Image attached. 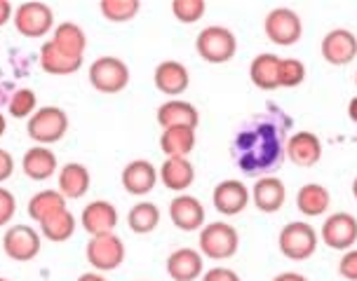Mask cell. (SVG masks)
I'll list each match as a JSON object with an SVG mask.
<instances>
[{
  "instance_id": "8fae6325",
  "label": "cell",
  "mask_w": 357,
  "mask_h": 281,
  "mask_svg": "<svg viewBox=\"0 0 357 281\" xmlns=\"http://www.w3.org/2000/svg\"><path fill=\"white\" fill-rule=\"evenodd\" d=\"M320 54L329 66H348L357 59V35L348 29H331L322 38Z\"/></svg>"
},
{
  "instance_id": "f6af8a7d",
  "label": "cell",
  "mask_w": 357,
  "mask_h": 281,
  "mask_svg": "<svg viewBox=\"0 0 357 281\" xmlns=\"http://www.w3.org/2000/svg\"><path fill=\"white\" fill-rule=\"evenodd\" d=\"M353 197L357 200V176H355V181H353Z\"/></svg>"
},
{
  "instance_id": "d4e9b609",
  "label": "cell",
  "mask_w": 357,
  "mask_h": 281,
  "mask_svg": "<svg viewBox=\"0 0 357 281\" xmlns=\"http://www.w3.org/2000/svg\"><path fill=\"white\" fill-rule=\"evenodd\" d=\"M331 207V195L322 183H305L296 193V209L301 216L317 218L324 216Z\"/></svg>"
},
{
  "instance_id": "5bb4252c",
  "label": "cell",
  "mask_w": 357,
  "mask_h": 281,
  "mask_svg": "<svg viewBox=\"0 0 357 281\" xmlns=\"http://www.w3.org/2000/svg\"><path fill=\"white\" fill-rule=\"evenodd\" d=\"M205 207L197 197L183 193L169 202V220L181 232H197L205 227Z\"/></svg>"
},
{
  "instance_id": "7402d4cb",
  "label": "cell",
  "mask_w": 357,
  "mask_h": 281,
  "mask_svg": "<svg viewBox=\"0 0 357 281\" xmlns=\"http://www.w3.org/2000/svg\"><path fill=\"white\" fill-rule=\"evenodd\" d=\"M89 185H92V176H89V169L80 162L63 164L56 174V190L63 195V200H80L89 193Z\"/></svg>"
},
{
  "instance_id": "ffe728a7",
  "label": "cell",
  "mask_w": 357,
  "mask_h": 281,
  "mask_svg": "<svg viewBox=\"0 0 357 281\" xmlns=\"http://www.w3.org/2000/svg\"><path fill=\"white\" fill-rule=\"evenodd\" d=\"M252 200L261 214H278L287 202V185L282 178L275 176H264L254 183Z\"/></svg>"
},
{
  "instance_id": "30bf717a",
  "label": "cell",
  "mask_w": 357,
  "mask_h": 281,
  "mask_svg": "<svg viewBox=\"0 0 357 281\" xmlns=\"http://www.w3.org/2000/svg\"><path fill=\"white\" fill-rule=\"evenodd\" d=\"M320 239L334 251H350L357 241V218L346 211L327 216L320 227Z\"/></svg>"
},
{
  "instance_id": "603a6c76",
  "label": "cell",
  "mask_w": 357,
  "mask_h": 281,
  "mask_svg": "<svg viewBox=\"0 0 357 281\" xmlns=\"http://www.w3.org/2000/svg\"><path fill=\"white\" fill-rule=\"evenodd\" d=\"M155 120L162 129H169V127H193V129H197V125H200V113H197V108L193 104H188V101L169 99V101H165V104H160V108H158V113H155Z\"/></svg>"
},
{
  "instance_id": "2e32d148",
  "label": "cell",
  "mask_w": 357,
  "mask_h": 281,
  "mask_svg": "<svg viewBox=\"0 0 357 281\" xmlns=\"http://www.w3.org/2000/svg\"><path fill=\"white\" fill-rule=\"evenodd\" d=\"M153 85H155L158 92H162L165 97L176 99L188 89L190 73L181 61H174V59L160 61L155 66V70H153Z\"/></svg>"
},
{
  "instance_id": "9c48e42d",
  "label": "cell",
  "mask_w": 357,
  "mask_h": 281,
  "mask_svg": "<svg viewBox=\"0 0 357 281\" xmlns=\"http://www.w3.org/2000/svg\"><path fill=\"white\" fill-rule=\"evenodd\" d=\"M43 246V234L31 225H10L3 234V251L10 260L17 263H29L40 253Z\"/></svg>"
},
{
  "instance_id": "8d00e7d4",
  "label": "cell",
  "mask_w": 357,
  "mask_h": 281,
  "mask_svg": "<svg viewBox=\"0 0 357 281\" xmlns=\"http://www.w3.org/2000/svg\"><path fill=\"white\" fill-rule=\"evenodd\" d=\"M339 274L348 281H357V248H350V251L341 255Z\"/></svg>"
},
{
  "instance_id": "83f0119b",
  "label": "cell",
  "mask_w": 357,
  "mask_h": 281,
  "mask_svg": "<svg viewBox=\"0 0 357 281\" xmlns=\"http://www.w3.org/2000/svg\"><path fill=\"white\" fill-rule=\"evenodd\" d=\"M38 59H40V68L50 75H73L82 68V61L66 56L61 49L54 47L52 40L40 45V54H38Z\"/></svg>"
},
{
  "instance_id": "bcb514c9",
  "label": "cell",
  "mask_w": 357,
  "mask_h": 281,
  "mask_svg": "<svg viewBox=\"0 0 357 281\" xmlns=\"http://www.w3.org/2000/svg\"><path fill=\"white\" fill-rule=\"evenodd\" d=\"M0 281H10V279H5V277H0Z\"/></svg>"
},
{
  "instance_id": "6da1fadb",
  "label": "cell",
  "mask_w": 357,
  "mask_h": 281,
  "mask_svg": "<svg viewBox=\"0 0 357 281\" xmlns=\"http://www.w3.org/2000/svg\"><path fill=\"white\" fill-rule=\"evenodd\" d=\"M68 131V115L59 106H43L31 115L26 122V134L36 145H52L66 136Z\"/></svg>"
},
{
  "instance_id": "d6986e66",
  "label": "cell",
  "mask_w": 357,
  "mask_h": 281,
  "mask_svg": "<svg viewBox=\"0 0 357 281\" xmlns=\"http://www.w3.org/2000/svg\"><path fill=\"white\" fill-rule=\"evenodd\" d=\"M22 171L31 181H47L54 174H59V159H56L54 150H50L47 145H33V148L24 152Z\"/></svg>"
},
{
  "instance_id": "4316f807",
  "label": "cell",
  "mask_w": 357,
  "mask_h": 281,
  "mask_svg": "<svg viewBox=\"0 0 357 281\" xmlns=\"http://www.w3.org/2000/svg\"><path fill=\"white\" fill-rule=\"evenodd\" d=\"M197 129L193 127H169L160 134V150L167 157H188L195 148Z\"/></svg>"
},
{
  "instance_id": "44dd1931",
  "label": "cell",
  "mask_w": 357,
  "mask_h": 281,
  "mask_svg": "<svg viewBox=\"0 0 357 281\" xmlns=\"http://www.w3.org/2000/svg\"><path fill=\"white\" fill-rule=\"evenodd\" d=\"M158 176H160V181L167 190L183 195L195 183V167L188 157H167L162 162L160 171H158Z\"/></svg>"
},
{
  "instance_id": "e0dca14e",
  "label": "cell",
  "mask_w": 357,
  "mask_h": 281,
  "mask_svg": "<svg viewBox=\"0 0 357 281\" xmlns=\"http://www.w3.org/2000/svg\"><path fill=\"white\" fill-rule=\"evenodd\" d=\"M287 157L291 164L303 169L315 167L322 159V140L312 131H296L287 138Z\"/></svg>"
},
{
  "instance_id": "ab89813d",
  "label": "cell",
  "mask_w": 357,
  "mask_h": 281,
  "mask_svg": "<svg viewBox=\"0 0 357 281\" xmlns=\"http://www.w3.org/2000/svg\"><path fill=\"white\" fill-rule=\"evenodd\" d=\"M12 17H15V5H12L10 0H0V29H3L5 24H10Z\"/></svg>"
},
{
  "instance_id": "74e56055",
  "label": "cell",
  "mask_w": 357,
  "mask_h": 281,
  "mask_svg": "<svg viewBox=\"0 0 357 281\" xmlns=\"http://www.w3.org/2000/svg\"><path fill=\"white\" fill-rule=\"evenodd\" d=\"M202 281H242L240 274L231 270V267H212L200 277Z\"/></svg>"
},
{
  "instance_id": "ac0fdd59",
  "label": "cell",
  "mask_w": 357,
  "mask_h": 281,
  "mask_svg": "<svg viewBox=\"0 0 357 281\" xmlns=\"http://www.w3.org/2000/svg\"><path fill=\"white\" fill-rule=\"evenodd\" d=\"M165 267H167V274L172 281H195L197 277L205 274V267H202V253L190 246L172 251Z\"/></svg>"
},
{
  "instance_id": "8992f818",
  "label": "cell",
  "mask_w": 357,
  "mask_h": 281,
  "mask_svg": "<svg viewBox=\"0 0 357 281\" xmlns=\"http://www.w3.org/2000/svg\"><path fill=\"white\" fill-rule=\"evenodd\" d=\"M195 49L202 61L221 66V63L231 61L238 52V38L226 26H207L197 33Z\"/></svg>"
},
{
  "instance_id": "f546056e",
  "label": "cell",
  "mask_w": 357,
  "mask_h": 281,
  "mask_svg": "<svg viewBox=\"0 0 357 281\" xmlns=\"http://www.w3.org/2000/svg\"><path fill=\"white\" fill-rule=\"evenodd\" d=\"M127 225H130L134 234H151L153 230L160 225V209H158V204L149 200L137 202L127 211Z\"/></svg>"
},
{
  "instance_id": "4dcf8cb0",
  "label": "cell",
  "mask_w": 357,
  "mask_h": 281,
  "mask_svg": "<svg viewBox=\"0 0 357 281\" xmlns=\"http://www.w3.org/2000/svg\"><path fill=\"white\" fill-rule=\"evenodd\" d=\"M61 209H66V200L59 190H40L29 200V216L36 223H43Z\"/></svg>"
},
{
  "instance_id": "3957f363",
  "label": "cell",
  "mask_w": 357,
  "mask_h": 281,
  "mask_svg": "<svg viewBox=\"0 0 357 281\" xmlns=\"http://www.w3.org/2000/svg\"><path fill=\"white\" fill-rule=\"evenodd\" d=\"M87 78L89 85L101 94H120L130 85V66L120 56L106 54L89 63Z\"/></svg>"
},
{
  "instance_id": "cb8c5ba5",
  "label": "cell",
  "mask_w": 357,
  "mask_h": 281,
  "mask_svg": "<svg viewBox=\"0 0 357 281\" xmlns=\"http://www.w3.org/2000/svg\"><path fill=\"white\" fill-rule=\"evenodd\" d=\"M50 40L54 42L56 49H61L66 56L78 61H85V49H87V35L75 22H61L56 24L52 31V38Z\"/></svg>"
},
{
  "instance_id": "b9f144b4",
  "label": "cell",
  "mask_w": 357,
  "mask_h": 281,
  "mask_svg": "<svg viewBox=\"0 0 357 281\" xmlns=\"http://www.w3.org/2000/svg\"><path fill=\"white\" fill-rule=\"evenodd\" d=\"M75 281H108L101 272H82Z\"/></svg>"
},
{
  "instance_id": "ba28073f",
  "label": "cell",
  "mask_w": 357,
  "mask_h": 281,
  "mask_svg": "<svg viewBox=\"0 0 357 281\" xmlns=\"http://www.w3.org/2000/svg\"><path fill=\"white\" fill-rule=\"evenodd\" d=\"M266 38L278 47H291L301 40L303 35V22L294 10L289 8H275L271 10L264 19Z\"/></svg>"
},
{
  "instance_id": "f1b7e54d",
  "label": "cell",
  "mask_w": 357,
  "mask_h": 281,
  "mask_svg": "<svg viewBox=\"0 0 357 281\" xmlns=\"http://www.w3.org/2000/svg\"><path fill=\"white\" fill-rule=\"evenodd\" d=\"M40 225V234L47 241H54V244H61V241H68L75 234V227H78V220L68 209H61L52 214L50 218H45Z\"/></svg>"
},
{
  "instance_id": "ee69618b",
  "label": "cell",
  "mask_w": 357,
  "mask_h": 281,
  "mask_svg": "<svg viewBox=\"0 0 357 281\" xmlns=\"http://www.w3.org/2000/svg\"><path fill=\"white\" fill-rule=\"evenodd\" d=\"M5 131H8V118H5V115L0 113V138L5 136Z\"/></svg>"
},
{
  "instance_id": "4fadbf2b",
  "label": "cell",
  "mask_w": 357,
  "mask_h": 281,
  "mask_svg": "<svg viewBox=\"0 0 357 281\" xmlns=\"http://www.w3.org/2000/svg\"><path fill=\"white\" fill-rule=\"evenodd\" d=\"M158 167L149 159H132L125 164L123 174H120V183L123 190L132 197H146L155 190L158 185Z\"/></svg>"
},
{
  "instance_id": "277c9868",
  "label": "cell",
  "mask_w": 357,
  "mask_h": 281,
  "mask_svg": "<svg viewBox=\"0 0 357 281\" xmlns=\"http://www.w3.org/2000/svg\"><path fill=\"white\" fill-rule=\"evenodd\" d=\"M317 241H320V234L305 220L287 223L278 234L280 253L289 260H308L317 251Z\"/></svg>"
},
{
  "instance_id": "52a82bcc",
  "label": "cell",
  "mask_w": 357,
  "mask_h": 281,
  "mask_svg": "<svg viewBox=\"0 0 357 281\" xmlns=\"http://www.w3.org/2000/svg\"><path fill=\"white\" fill-rule=\"evenodd\" d=\"M85 258L94 272H116L125 263V244L116 232L97 234L85 244Z\"/></svg>"
},
{
  "instance_id": "d6a6232c",
  "label": "cell",
  "mask_w": 357,
  "mask_h": 281,
  "mask_svg": "<svg viewBox=\"0 0 357 281\" xmlns=\"http://www.w3.org/2000/svg\"><path fill=\"white\" fill-rule=\"evenodd\" d=\"M36 111H38V97L33 89H29V87L15 89L12 97L8 99V113H10V118H15V120H26Z\"/></svg>"
},
{
  "instance_id": "5b68a950",
  "label": "cell",
  "mask_w": 357,
  "mask_h": 281,
  "mask_svg": "<svg viewBox=\"0 0 357 281\" xmlns=\"http://www.w3.org/2000/svg\"><path fill=\"white\" fill-rule=\"evenodd\" d=\"M12 24L19 35L36 40V38H45L50 31H54V12L40 0H24L15 8Z\"/></svg>"
},
{
  "instance_id": "d590c367",
  "label": "cell",
  "mask_w": 357,
  "mask_h": 281,
  "mask_svg": "<svg viewBox=\"0 0 357 281\" xmlns=\"http://www.w3.org/2000/svg\"><path fill=\"white\" fill-rule=\"evenodd\" d=\"M15 214H17V197L12 195L8 188L0 185V227L10 225Z\"/></svg>"
},
{
  "instance_id": "60d3db41",
  "label": "cell",
  "mask_w": 357,
  "mask_h": 281,
  "mask_svg": "<svg viewBox=\"0 0 357 281\" xmlns=\"http://www.w3.org/2000/svg\"><path fill=\"white\" fill-rule=\"evenodd\" d=\"M273 281H308V277L301 272H280L278 277H273Z\"/></svg>"
},
{
  "instance_id": "7c38bea8",
  "label": "cell",
  "mask_w": 357,
  "mask_h": 281,
  "mask_svg": "<svg viewBox=\"0 0 357 281\" xmlns=\"http://www.w3.org/2000/svg\"><path fill=\"white\" fill-rule=\"evenodd\" d=\"M214 209L221 216H238L242 214L252 202V190L247 188L240 178H226V181L216 183L212 193Z\"/></svg>"
},
{
  "instance_id": "484cf974",
  "label": "cell",
  "mask_w": 357,
  "mask_h": 281,
  "mask_svg": "<svg viewBox=\"0 0 357 281\" xmlns=\"http://www.w3.org/2000/svg\"><path fill=\"white\" fill-rule=\"evenodd\" d=\"M280 59H282V56L271 54V52L254 56L250 63V78L254 82V87L264 89V92L280 89Z\"/></svg>"
},
{
  "instance_id": "9a60e30c",
  "label": "cell",
  "mask_w": 357,
  "mask_h": 281,
  "mask_svg": "<svg viewBox=\"0 0 357 281\" xmlns=\"http://www.w3.org/2000/svg\"><path fill=\"white\" fill-rule=\"evenodd\" d=\"M120 220V214L116 204L108 200H94L89 202L80 214V225L89 234V237H97V234H108L113 232Z\"/></svg>"
},
{
  "instance_id": "7a4b0ae2",
  "label": "cell",
  "mask_w": 357,
  "mask_h": 281,
  "mask_svg": "<svg viewBox=\"0 0 357 281\" xmlns=\"http://www.w3.org/2000/svg\"><path fill=\"white\" fill-rule=\"evenodd\" d=\"M197 244H200V253L205 258L212 260H228L238 253L240 248V234L235 225L226 220H214L207 223L205 227L200 230V237H197Z\"/></svg>"
},
{
  "instance_id": "836d02e7",
  "label": "cell",
  "mask_w": 357,
  "mask_h": 281,
  "mask_svg": "<svg viewBox=\"0 0 357 281\" xmlns=\"http://www.w3.org/2000/svg\"><path fill=\"white\" fill-rule=\"evenodd\" d=\"M207 3L205 0H172V15L181 24H195L205 17Z\"/></svg>"
},
{
  "instance_id": "7bdbcfd3",
  "label": "cell",
  "mask_w": 357,
  "mask_h": 281,
  "mask_svg": "<svg viewBox=\"0 0 357 281\" xmlns=\"http://www.w3.org/2000/svg\"><path fill=\"white\" fill-rule=\"evenodd\" d=\"M348 118L357 125V97L350 99V104H348Z\"/></svg>"
},
{
  "instance_id": "f35d334b",
  "label": "cell",
  "mask_w": 357,
  "mask_h": 281,
  "mask_svg": "<svg viewBox=\"0 0 357 281\" xmlns=\"http://www.w3.org/2000/svg\"><path fill=\"white\" fill-rule=\"evenodd\" d=\"M12 174H15V157L10 150L0 148V185L12 178Z\"/></svg>"
},
{
  "instance_id": "1f68e13d",
  "label": "cell",
  "mask_w": 357,
  "mask_h": 281,
  "mask_svg": "<svg viewBox=\"0 0 357 281\" xmlns=\"http://www.w3.org/2000/svg\"><path fill=\"white\" fill-rule=\"evenodd\" d=\"M99 10L108 22L127 24L142 12V3H139V0H101Z\"/></svg>"
},
{
  "instance_id": "e575fe53",
  "label": "cell",
  "mask_w": 357,
  "mask_h": 281,
  "mask_svg": "<svg viewBox=\"0 0 357 281\" xmlns=\"http://www.w3.org/2000/svg\"><path fill=\"white\" fill-rule=\"evenodd\" d=\"M303 80H305V66L301 59H294V56L280 59V87L294 89L298 85H303Z\"/></svg>"
},
{
  "instance_id": "7dc6e473",
  "label": "cell",
  "mask_w": 357,
  "mask_h": 281,
  "mask_svg": "<svg viewBox=\"0 0 357 281\" xmlns=\"http://www.w3.org/2000/svg\"><path fill=\"white\" fill-rule=\"evenodd\" d=\"M355 85H357V73H355Z\"/></svg>"
}]
</instances>
